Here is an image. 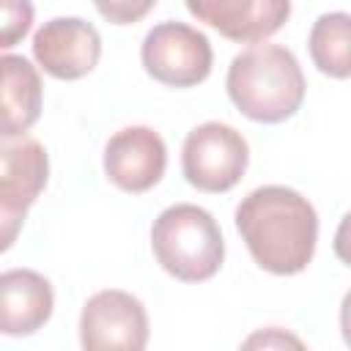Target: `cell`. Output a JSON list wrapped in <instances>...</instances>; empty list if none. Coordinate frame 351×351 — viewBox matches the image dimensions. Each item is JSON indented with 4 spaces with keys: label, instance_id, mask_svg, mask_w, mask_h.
Returning a JSON list of instances; mask_svg holds the SVG:
<instances>
[{
    "label": "cell",
    "instance_id": "obj_1",
    "mask_svg": "<svg viewBox=\"0 0 351 351\" xmlns=\"http://www.w3.org/2000/svg\"><path fill=\"white\" fill-rule=\"evenodd\" d=\"M236 230L263 271L291 277L304 271L315 255L318 214L296 189L266 184L236 206Z\"/></svg>",
    "mask_w": 351,
    "mask_h": 351
},
{
    "label": "cell",
    "instance_id": "obj_2",
    "mask_svg": "<svg viewBox=\"0 0 351 351\" xmlns=\"http://www.w3.org/2000/svg\"><path fill=\"white\" fill-rule=\"evenodd\" d=\"M230 101L258 123H282L304 101V74L296 55L280 44H252L239 52L225 77Z\"/></svg>",
    "mask_w": 351,
    "mask_h": 351
},
{
    "label": "cell",
    "instance_id": "obj_3",
    "mask_svg": "<svg viewBox=\"0 0 351 351\" xmlns=\"http://www.w3.org/2000/svg\"><path fill=\"white\" fill-rule=\"evenodd\" d=\"M151 250L156 263L181 282H206L225 261L217 219L195 203H176L154 219Z\"/></svg>",
    "mask_w": 351,
    "mask_h": 351
},
{
    "label": "cell",
    "instance_id": "obj_4",
    "mask_svg": "<svg viewBox=\"0 0 351 351\" xmlns=\"http://www.w3.org/2000/svg\"><path fill=\"white\" fill-rule=\"evenodd\" d=\"M250 165V145L244 134L228 123L206 121L195 126L181 148V170L189 186L200 192L233 189Z\"/></svg>",
    "mask_w": 351,
    "mask_h": 351
},
{
    "label": "cell",
    "instance_id": "obj_5",
    "mask_svg": "<svg viewBox=\"0 0 351 351\" xmlns=\"http://www.w3.org/2000/svg\"><path fill=\"white\" fill-rule=\"evenodd\" d=\"M140 60L148 77L170 88H192L211 74L214 52L206 33L186 22L154 25L140 47Z\"/></svg>",
    "mask_w": 351,
    "mask_h": 351
},
{
    "label": "cell",
    "instance_id": "obj_6",
    "mask_svg": "<svg viewBox=\"0 0 351 351\" xmlns=\"http://www.w3.org/2000/svg\"><path fill=\"white\" fill-rule=\"evenodd\" d=\"M80 343L85 351H143L148 343L143 302L115 288L93 293L80 315Z\"/></svg>",
    "mask_w": 351,
    "mask_h": 351
},
{
    "label": "cell",
    "instance_id": "obj_7",
    "mask_svg": "<svg viewBox=\"0 0 351 351\" xmlns=\"http://www.w3.org/2000/svg\"><path fill=\"white\" fill-rule=\"evenodd\" d=\"M33 58L55 80H82L101 58V36L80 16H55L36 30Z\"/></svg>",
    "mask_w": 351,
    "mask_h": 351
},
{
    "label": "cell",
    "instance_id": "obj_8",
    "mask_svg": "<svg viewBox=\"0 0 351 351\" xmlns=\"http://www.w3.org/2000/svg\"><path fill=\"white\" fill-rule=\"evenodd\" d=\"M167 167V148L151 126H126L104 145V173L123 192L143 195L156 186Z\"/></svg>",
    "mask_w": 351,
    "mask_h": 351
},
{
    "label": "cell",
    "instance_id": "obj_9",
    "mask_svg": "<svg viewBox=\"0 0 351 351\" xmlns=\"http://www.w3.org/2000/svg\"><path fill=\"white\" fill-rule=\"evenodd\" d=\"M186 8L236 44L266 41L291 16V0H186Z\"/></svg>",
    "mask_w": 351,
    "mask_h": 351
},
{
    "label": "cell",
    "instance_id": "obj_10",
    "mask_svg": "<svg viewBox=\"0 0 351 351\" xmlns=\"http://www.w3.org/2000/svg\"><path fill=\"white\" fill-rule=\"evenodd\" d=\"M49 181L47 148L27 134H0V208L25 211L38 200Z\"/></svg>",
    "mask_w": 351,
    "mask_h": 351
},
{
    "label": "cell",
    "instance_id": "obj_11",
    "mask_svg": "<svg viewBox=\"0 0 351 351\" xmlns=\"http://www.w3.org/2000/svg\"><path fill=\"white\" fill-rule=\"evenodd\" d=\"M55 307L52 282L33 269L0 271V335L25 337L38 332Z\"/></svg>",
    "mask_w": 351,
    "mask_h": 351
},
{
    "label": "cell",
    "instance_id": "obj_12",
    "mask_svg": "<svg viewBox=\"0 0 351 351\" xmlns=\"http://www.w3.org/2000/svg\"><path fill=\"white\" fill-rule=\"evenodd\" d=\"M41 99L38 69L22 55H0V134L14 137L33 129L41 115Z\"/></svg>",
    "mask_w": 351,
    "mask_h": 351
},
{
    "label": "cell",
    "instance_id": "obj_13",
    "mask_svg": "<svg viewBox=\"0 0 351 351\" xmlns=\"http://www.w3.org/2000/svg\"><path fill=\"white\" fill-rule=\"evenodd\" d=\"M310 58L315 69L332 80H348L351 74V16L346 11L321 14L310 27Z\"/></svg>",
    "mask_w": 351,
    "mask_h": 351
},
{
    "label": "cell",
    "instance_id": "obj_14",
    "mask_svg": "<svg viewBox=\"0 0 351 351\" xmlns=\"http://www.w3.org/2000/svg\"><path fill=\"white\" fill-rule=\"evenodd\" d=\"M33 16L30 0H0V49L16 47L30 33Z\"/></svg>",
    "mask_w": 351,
    "mask_h": 351
},
{
    "label": "cell",
    "instance_id": "obj_15",
    "mask_svg": "<svg viewBox=\"0 0 351 351\" xmlns=\"http://www.w3.org/2000/svg\"><path fill=\"white\" fill-rule=\"evenodd\" d=\"M96 11L110 25H134L156 5V0H93Z\"/></svg>",
    "mask_w": 351,
    "mask_h": 351
},
{
    "label": "cell",
    "instance_id": "obj_16",
    "mask_svg": "<svg viewBox=\"0 0 351 351\" xmlns=\"http://www.w3.org/2000/svg\"><path fill=\"white\" fill-rule=\"evenodd\" d=\"M25 211H11V208H0V252L11 250L22 225H25Z\"/></svg>",
    "mask_w": 351,
    "mask_h": 351
}]
</instances>
